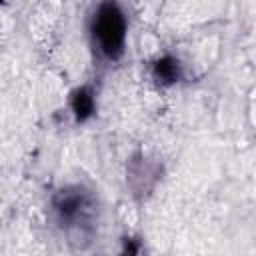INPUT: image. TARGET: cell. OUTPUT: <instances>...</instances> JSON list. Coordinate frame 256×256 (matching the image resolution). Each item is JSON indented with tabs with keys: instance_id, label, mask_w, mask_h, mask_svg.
Segmentation results:
<instances>
[{
	"instance_id": "cell-1",
	"label": "cell",
	"mask_w": 256,
	"mask_h": 256,
	"mask_svg": "<svg viewBox=\"0 0 256 256\" xmlns=\"http://www.w3.org/2000/svg\"><path fill=\"white\" fill-rule=\"evenodd\" d=\"M94 30H96V36H98L102 50L110 58L120 56L122 46H124V18L112 2H106L100 6Z\"/></svg>"
},
{
	"instance_id": "cell-2",
	"label": "cell",
	"mask_w": 256,
	"mask_h": 256,
	"mask_svg": "<svg viewBox=\"0 0 256 256\" xmlns=\"http://www.w3.org/2000/svg\"><path fill=\"white\" fill-rule=\"evenodd\" d=\"M156 76L164 82H174L178 78V62L172 58H162L156 62Z\"/></svg>"
},
{
	"instance_id": "cell-3",
	"label": "cell",
	"mask_w": 256,
	"mask_h": 256,
	"mask_svg": "<svg viewBox=\"0 0 256 256\" xmlns=\"http://www.w3.org/2000/svg\"><path fill=\"white\" fill-rule=\"evenodd\" d=\"M92 106H94V104H92V96H90L88 92H84V90L76 92V96H74V100H72V108H74V112H76V116H78L80 120H84V118L90 116Z\"/></svg>"
}]
</instances>
